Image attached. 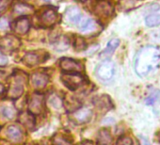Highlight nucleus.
<instances>
[{"mask_svg": "<svg viewBox=\"0 0 160 145\" xmlns=\"http://www.w3.org/2000/svg\"><path fill=\"white\" fill-rule=\"evenodd\" d=\"M160 64V50L153 46H146L139 50L135 61V70L140 77L154 71Z\"/></svg>", "mask_w": 160, "mask_h": 145, "instance_id": "f257e3e1", "label": "nucleus"}, {"mask_svg": "<svg viewBox=\"0 0 160 145\" xmlns=\"http://www.w3.org/2000/svg\"><path fill=\"white\" fill-rule=\"evenodd\" d=\"M96 77L104 82L109 81L113 78L115 74V65L111 60H105L101 62L95 71Z\"/></svg>", "mask_w": 160, "mask_h": 145, "instance_id": "f03ea898", "label": "nucleus"}, {"mask_svg": "<svg viewBox=\"0 0 160 145\" xmlns=\"http://www.w3.org/2000/svg\"><path fill=\"white\" fill-rule=\"evenodd\" d=\"M25 91V81L24 78L20 75H14L12 81L10 84V88L8 89V97L11 99H17L22 96Z\"/></svg>", "mask_w": 160, "mask_h": 145, "instance_id": "7ed1b4c3", "label": "nucleus"}, {"mask_svg": "<svg viewBox=\"0 0 160 145\" xmlns=\"http://www.w3.org/2000/svg\"><path fill=\"white\" fill-rule=\"evenodd\" d=\"M61 81L68 89L74 91L83 84L84 78L79 72H64L61 76Z\"/></svg>", "mask_w": 160, "mask_h": 145, "instance_id": "20e7f679", "label": "nucleus"}, {"mask_svg": "<svg viewBox=\"0 0 160 145\" xmlns=\"http://www.w3.org/2000/svg\"><path fill=\"white\" fill-rule=\"evenodd\" d=\"M21 45V41L14 35H6L0 38V49L7 53L16 51Z\"/></svg>", "mask_w": 160, "mask_h": 145, "instance_id": "39448f33", "label": "nucleus"}, {"mask_svg": "<svg viewBox=\"0 0 160 145\" xmlns=\"http://www.w3.org/2000/svg\"><path fill=\"white\" fill-rule=\"evenodd\" d=\"M57 20H58L57 12L54 9H47L39 16V25L44 28H51L57 23Z\"/></svg>", "mask_w": 160, "mask_h": 145, "instance_id": "423d86ee", "label": "nucleus"}, {"mask_svg": "<svg viewBox=\"0 0 160 145\" xmlns=\"http://www.w3.org/2000/svg\"><path fill=\"white\" fill-rule=\"evenodd\" d=\"M30 28V21L27 16L18 17L12 23V29L16 35H26Z\"/></svg>", "mask_w": 160, "mask_h": 145, "instance_id": "0eeeda50", "label": "nucleus"}, {"mask_svg": "<svg viewBox=\"0 0 160 145\" xmlns=\"http://www.w3.org/2000/svg\"><path fill=\"white\" fill-rule=\"evenodd\" d=\"M43 109V96L40 93H34L28 101V111L33 115L41 114Z\"/></svg>", "mask_w": 160, "mask_h": 145, "instance_id": "6e6552de", "label": "nucleus"}, {"mask_svg": "<svg viewBox=\"0 0 160 145\" xmlns=\"http://www.w3.org/2000/svg\"><path fill=\"white\" fill-rule=\"evenodd\" d=\"M60 68L64 72H80L83 70L81 63L69 58H63L60 60Z\"/></svg>", "mask_w": 160, "mask_h": 145, "instance_id": "1a4fd4ad", "label": "nucleus"}, {"mask_svg": "<svg viewBox=\"0 0 160 145\" xmlns=\"http://www.w3.org/2000/svg\"><path fill=\"white\" fill-rule=\"evenodd\" d=\"M33 12H34V8L28 4H26V3L17 2L12 6V13L18 17L27 16V15H29Z\"/></svg>", "mask_w": 160, "mask_h": 145, "instance_id": "9d476101", "label": "nucleus"}, {"mask_svg": "<svg viewBox=\"0 0 160 145\" xmlns=\"http://www.w3.org/2000/svg\"><path fill=\"white\" fill-rule=\"evenodd\" d=\"M92 112L90 108H78L72 113V118L74 121L78 123H85L89 122L92 118Z\"/></svg>", "mask_w": 160, "mask_h": 145, "instance_id": "9b49d317", "label": "nucleus"}, {"mask_svg": "<svg viewBox=\"0 0 160 145\" xmlns=\"http://www.w3.org/2000/svg\"><path fill=\"white\" fill-rule=\"evenodd\" d=\"M49 78L47 75L43 72H34L31 76V82L32 85L36 89H43L48 83Z\"/></svg>", "mask_w": 160, "mask_h": 145, "instance_id": "f8f14e48", "label": "nucleus"}, {"mask_svg": "<svg viewBox=\"0 0 160 145\" xmlns=\"http://www.w3.org/2000/svg\"><path fill=\"white\" fill-rule=\"evenodd\" d=\"M7 136L11 141L20 142L23 139L24 134L20 127H18L16 125H11L7 130Z\"/></svg>", "mask_w": 160, "mask_h": 145, "instance_id": "ddd939ff", "label": "nucleus"}, {"mask_svg": "<svg viewBox=\"0 0 160 145\" xmlns=\"http://www.w3.org/2000/svg\"><path fill=\"white\" fill-rule=\"evenodd\" d=\"M42 60L41 59V55L38 52L31 51L27 53L23 58V62L27 66H35L39 63H41Z\"/></svg>", "mask_w": 160, "mask_h": 145, "instance_id": "4468645a", "label": "nucleus"}, {"mask_svg": "<svg viewBox=\"0 0 160 145\" xmlns=\"http://www.w3.org/2000/svg\"><path fill=\"white\" fill-rule=\"evenodd\" d=\"M66 18L69 22L71 23H73V24H79L80 21L82 20V15H81V12L80 11L75 8V7H72V8H69L67 10V12H66Z\"/></svg>", "mask_w": 160, "mask_h": 145, "instance_id": "2eb2a0df", "label": "nucleus"}, {"mask_svg": "<svg viewBox=\"0 0 160 145\" xmlns=\"http://www.w3.org/2000/svg\"><path fill=\"white\" fill-rule=\"evenodd\" d=\"M98 141L101 145H111L112 143V137L107 129L100 130L98 134Z\"/></svg>", "mask_w": 160, "mask_h": 145, "instance_id": "dca6fc26", "label": "nucleus"}, {"mask_svg": "<svg viewBox=\"0 0 160 145\" xmlns=\"http://www.w3.org/2000/svg\"><path fill=\"white\" fill-rule=\"evenodd\" d=\"M20 120H21V122L23 124H25L26 126L28 127H31L34 125L35 123V121H34V116L32 113H30L29 111L28 112H24V113H21V115L19 116Z\"/></svg>", "mask_w": 160, "mask_h": 145, "instance_id": "f3484780", "label": "nucleus"}, {"mask_svg": "<svg viewBox=\"0 0 160 145\" xmlns=\"http://www.w3.org/2000/svg\"><path fill=\"white\" fill-rule=\"evenodd\" d=\"M95 27L94 21L90 19V18H84L80 21L79 23V28L80 30L83 32H87V31H91L93 28Z\"/></svg>", "mask_w": 160, "mask_h": 145, "instance_id": "a211bd4d", "label": "nucleus"}, {"mask_svg": "<svg viewBox=\"0 0 160 145\" xmlns=\"http://www.w3.org/2000/svg\"><path fill=\"white\" fill-rule=\"evenodd\" d=\"M145 23L149 27L158 26L160 24V13H153L150 14L145 18Z\"/></svg>", "mask_w": 160, "mask_h": 145, "instance_id": "6ab92c4d", "label": "nucleus"}, {"mask_svg": "<svg viewBox=\"0 0 160 145\" xmlns=\"http://www.w3.org/2000/svg\"><path fill=\"white\" fill-rule=\"evenodd\" d=\"M120 44V40L119 39H112L108 43L106 48V50L102 53V55H111L114 50L119 46Z\"/></svg>", "mask_w": 160, "mask_h": 145, "instance_id": "aec40b11", "label": "nucleus"}, {"mask_svg": "<svg viewBox=\"0 0 160 145\" xmlns=\"http://www.w3.org/2000/svg\"><path fill=\"white\" fill-rule=\"evenodd\" d=\"M2 114L4 117H6L9 120H12L15 119L17 116V111L15 108L10 107V106H6L2 108Z\"/></svg>", "mask_w": 160, "mask_h": 145, "instance_id": "412c9836", "label": "nucleus"}, {"mask_svg": "<svg viewBox=\"0 0 160 145\" xmlns=\"http://www.w3.org/2000/svg\"><path fill=\"white\" fill-rule=\"evenodd\" d=\"M71 140H69L68 138H66L63 135H56L53 138V144L54 145H70Z\"/></svg>", "mask_w": 160, "mask_h": 145, "instance_id": "4be33fe9", "label": "nucleus"}, {"mask_svg": "<svg viewBox=\"0 0 160 145\" xmlns=\"http://www.w3.org/2000/svg\"><path fill=\"white\" fill-rule=\"evenodd\" d=\"M13 0H0V16L8 11V9L12 6Z\"/></svg>", "mask_w": 160, "mask_h": 145, "instance_id": "5701e85b", "label": "nucleus"}, {"mask_svg": "<svg viewBox=\"0 0 160 145\" xmlns=\"http://www.w3.org/2000/svg\"><path fill=\"white\" fill-rule=\"evenodd\" d=\"M116 145H133V140L130 137L122 136L117 140Z\"/></svg>", "mask_w": 160, "mask_h": 145, "instance_id": "b1692460", "label": "nucleus"}, {"mask_svg": "<svg viewBox=\"0 0 160 145\" xmlns=\"http://www.w3.org/2000/svg\"><path fill=\"white\" fill-rule=\"evenodd\" d=\"M74 47L77 51H81V50H84L85 47H86V43H85V41L81 38V37H78L75 39V44H74Z\"/></svg>", "mask_w": 160, "mask_h": 145, "instance_id": "393cba45", "label": "nucleus"}, {"mask_svg": "<svg viewBox=\"0 0 160 145\" xmlns=\"http://www.w3.org/2000/svg\"><path fill=\"white\" fill-rule=\"evenodd\" d=\"M158 99H159V92L155 91L154 92L150 94V96L146 99V104L147 105H153L154 102L157 101Z\"/></svg>", "mask_w": 160, "mask_h": 145, "instance_id": "a878e982", "label": "nucleus"}, {"mask_svg": "<svg viewBox=\"0 0 160 145\" xmlns=\"http://www.w3.org/2000/svg\"><path fill=\"white\" fill-rule=\"evenodd\" d=\"M49 104L51 106H53L54 108H57L62 105L60 99L58 96H51V98H49Z\"/></svg>", "mask_w": 160, "mask_h": 145, "instance_id": "bb28decb", "label": "nucleus"}, {"mask_svg": "<svg viewBox=\"0 0 160 145\" xmlns=\"http://www.w3.org/2000/svg\"><path fill=\"white\" fill-rule=\"evenodd\" d=\"M10 24L6 18H0V30H7Z\"/></svg>", "mask_w": 160, "mask_h": 145, "instance_id": "cd10ccee", "label": "nucleus"}, {"mask_svg": "<svg viewBox=\"0 0 160 145\" xmlns=\"http://www.w3.org/2000/svg\"><path fill=\"white\" fill-rule=\"evenodd\" d=\"M8 58L3 55L2 53H0V67H2V66H6L8 64Z\"/></svg>", "mask_w": 160, "mask_h": 145, "instance_id": "c85d7f7f", "label": "nucleus"}, {"mask_svg": "<svg viewBox=\"0 0 160 145\" xmlns=\"http://www.w3.org/2000/svg\"><path fill=\"white\" fill-rule=\"evenodd\" d=\"M4 92H5V87L1 83H0V97L4 94Z\"/></svg>", "mask_w": 160, "mask_h": 145, "instance_id": "c756f323", "label": "nucleus"}, {"mask_svg": "<svg viewBox=\"0 0 160 145\" xmlns=\"http://www.w3.org/2000/svg\"><path fill=\"white\" fill-rule=\"evenodd\" d=\"M80 145H94V143L92 141H91V140H85V141H83Z\"/></svg>", "mask_w": 160, "mask_h": 145, "instance_id": "7c9ffc66", "label": "nucleus"}, {"mask_svg": "<svg viewBox=\"0 0 160 145\" xmlns=\"http://www.w3.org/2000/svg\"><path fill=\"white\" fill-rule=\"evenodd\" d=\"M44 1H46V2H49V3H57V2H58L59 0H44Z\"/></svg>", "mask_w": 160, "mask_h": 145, "instance_id": "2f4dec72", "label": "nucleus"}]
</instances>
